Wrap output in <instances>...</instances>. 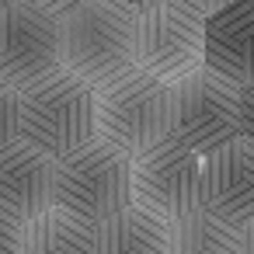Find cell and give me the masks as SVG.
I'll list each match as a JSON object with an SVG mask.
<instances>
[{
  "label": "cell",
  "instance_id": "6da1fadb",
  "mask_svg": "<svg viewBox=\"0 0 254 254\" xmlns=\"http://www.w3.org/2000/svg\"><path fill=\"white\" fill-rule=\"evenodd\" d=\"M60 63L91 91L136 70V14L112 0H87L60 18Z\"/></svg>",
  "mask_w": 254,
  "mask_h": 254
},
{
  "label": "cell",
  "instance_id": "7a4b0ae2",
  "mask_svg": "<svg viewBox=\"0 0 254 254\" xmlns=\"http://www.w3.org/2000/svg\"><path fill=\"white\" fill-rule=\"evenodd\" d=\"M94 136H98L94 91L80 77L56 70L53 77L18 91V139L21 143L60 160L87 146Z\"/></svg>",
  "mask_w": 254,
  "mask_h": 254
},
{
  "label": "cell",
  "instance_id": "3957f363",
  "mask_svg": "<svg viewBox=\"0 0 254 254\" xmlns=\"http://www.w3.org/2000/svg\"><path fill=\"white\" fill-rule=\"evenodd\" d=\"M174 94L171 84L132 70L122 80L94 91V122L98 139L119 146L122 153L136 157L171 136Z\"/></svg>",
  "mask_w": 254,
  "mask_h": 254
},
{
  "label": "cell",
  "instance_id": "277c9868",
  "mask_svg": "<svg viewBox=\"0 0 254 254\" xmlns=\"http://www.w3.org/2000/svg\"><path fill=\"white\" fill-rule=\"evenodd\" d=\"M129 153L94 136L87 146L53 164V205L91 226L101 223L129 205Z\"/></svg>",
  "mask_w": 254,
  "mask_h": 254
},
{
  "label": "cell",
  "instance_id": "5b68a950",
  "mask_svg": "<svg viewBox=\"0 0 254 254\" xmlns=\"http://www.w3.org/2000/svg\"><path fill=\"white\" fill-rule=\"evenodd\" d=\"M171 94L174 115L167 139H174L178 146L205 157L240 136V87H233L230 80L202 66L185 80L171 84Z\"/></svg>",
  "mask_w": 254,
  "mask_h": 254
},
{
  "label": "cell",
  "instance_id": "8992f818",
  "mask_svg": "<svg viewBox=\"0 0 254 254\" xmlns=\"http://www.w3.org/2000/svg\"><path fill=\"white\" fill-rule=\"evenodd\" d=\"M129 205L160 223L188 216L202 205V157L174 139L136 153L129 167Z\"/></svg>",
  "mask_w": 254,
  "mask_h": 254
},
{
  "label": "cell",
  "instance_id": "52a82bcc",
  "mask_svg": "<svg viewBox=\"0 0 254 254\" xmlns=\"http://www.w3.org/2000/svg\"><path fill=\"white\" fill-rule=\"evenodd\" d=\"M205 66V18L178 0L136 14V70L178 84Z\"/></svg>",
  "mask_w": 254,
  "mask_h": 254
},
{
  "label": "cell",
  "instance_id": "ba28073f",
  "mask_svg": "<svg viewBox=\"0 0 254 254\" xmlns=\"http://www.w3.org/2000/svg\"><path fill=\"white\" fill-rule=\"evenodd\" d=\"M63 70L60 63V18L25 0L0 7V84L25 91Z\"/></svg>",
  "mask_w": 254,
  "mask_h": 254
},
{
  "label": "cell",
  "instance_id": "9c48e42d",
  "mask_svg": "<svg viewBox=\"0 0 254 254\" xmlns=\"http://www.w3.org/2000/svg\"><path fill=\"white\" fill-rule=\"evenodd\" d=\"M202 209L230 226L254 219V143L237 136L202 157Z\"/></svg>",
  "mask_w": 254,
  "mask_h": 254
},
{
  "label": "cell",
  "instance_id": "30bf717a",
  "mask_svg": "<svg viewBox=\"0 0 254 254\" xmlns=\"http://www.w3.org/2000/svg\"><path fill=\"white\" fill-rule=\"evenodd\" d=\"M53 157L14 139L0 150V212L25 226L53 205Z\"/></svg>",
  "mask_w": 254,
  "mask_h": 254
},
{
  "label": "cell",
  "instance_id": "8fae6325",
  "mask_svg": "<svg viewBox=\"0 0 254 254\" xmlns=\"http://www.w3.org/2000/svg\"><path fill=\"white\" fill-rule=\"evenodd\" d=\"M205 70L233 87L254 80V0H233L205 18Z\"/></svg>",
  "mask_w": 254,
  "mask_h": 254
},
{
  "label": "cell",
  "instance_id": "7c38bea8",
  "mask_svg": "<svg viewBox=\"0 0 254 254\" xmlns=\"http://www.w3.org/2000/svg\"><path fill=\"white\" fill-rule=\"evenodd\" d=\"M94 254H167V223L126 205L94 223Z\"/></svg>",
  "mask_w": 254,
  "mask_h": 254
},
{
  "label": "cell",
  "instance_id": "4fadbf2b",
  "mask_svg": "<svg viewBox=\"0 0 254 254\" xmlns=\"http://www.w3.org/2000/svg\"><path fill=\"white\" fill-rule=\"evenodd\" d=\"M21 254H94V226L49 205L21 226Z\"/></svg>",
  "mask_w": 254,
  "mask_h": 254
},
{
  "label": "cell",
  "instance_id": "5bb4252c",
  "mask_svg": "<svg viewBox=\"0 0 254 254\" xmlns=\"http://www.w3.org/2000/svg\"><path fill=\"white\" fill-rule=\"evenodd\" d=\"M167 254H240V230L198 205L167 223Z\"/></svg>",
  "mask_w": 254,
  "mask_h": 254
},
{
  "label": "cell",
  "instance_id": "9a60e30c",
  "mask_svg": "<svg viewBox=\"0 0 254 254\" xmlns=\"http://www.w3.org/2000/svg\"><path fill=\"white\" fill-rule=\"evenodd\" d=\"M18 139V91L0 84V150Z\"/></svg>",
  "mask_w": 254,
  "mask_h": 254
},
{
  "label": "cell",
  "instance_id": "2e32d148",
  "mask_svg": "<svg viewBox=\"0 0 254 254\" xmlns=\"http://www.w3.org/2000/svg\"><path fill=\"white\" fill-rule=\"evenodd\" d=\"M240 136L254 143V80L240 87Z\"/></svg>",
  "mask_w": 254,
  "mask_h": 254
},
{
  "label": "cell",
  "instance_id": "e0dca14e",
  "mask_svg": "<svg viewBox=\"0 0 254 254\" xmlns=\"http://www.w3.org/2000/svg\"><path fill=\"white\" fill-rule=\"evenodd\" d=\"M0 254H21V226L0 212Z\"/></svg>",
  "mask_w": 254,
  "mask_h": 254
},
{
  "label": "cell",
  "instance_id": "ac0fdd59",
  "mask_svg": "<svg viewBox=\"0 0 254 254\" xmlns=\"http://www.w3.org/2000/svg\"><path fill=\"white\" fill-rule=\"evenodd\" d=\"M25 4H32V7H39V11H49V14L63 18V14L77 11L80 4H87V0H25Z\"/></svg>",
  "mask_w": 254,
  "mask_h": 254
},
{
  "label": "cell",
  "instance_id": "d6986e66",
  "mask_svg": "<svg viewBox=\"0 0 254 254\" xmlns=\"http://www.w3.org/2000/svg\"><path fill=\"white\" fill-rule=\"evenodd\" d=\"M178 4H185V7H191L195 14H202V18H209V14H216V11H223L226 4H233V0H178Z\"/></svg>",
  "mask_w": 254,
  "mask_h": 254
},
{
  "label": "cell",
  "instance_id": "ffe728a7",
  "mask_svg": "<svg viewBox=\"0 0 254 254\" xmlns=\"http://www.w3.org/2000/svg\"><path fill=\"white\" fill-rule=\"evenodd\" d=\"M115 7H122V11H129V14H143V11H150V7H157V4H164V0H112Z\"/></svg>",
  "mask_w": 254,
  "mask_h": 254
},
{
  "label": "cell",
  "instance_id": "44dd1931",
  "mask_svg": "<svg viewBox=\"0 0 254 254\" xmlns=\"http://www.w3.org/2000/svg\"><path fill=\"white\" fill-rule=\"evenodd\" d=\"M240 254H254V219L240 226Z\"/></svg>",
  "mask_w": 254,
  "mask_h": 254
},
{
  "label": "cell",
  "instance_id": "7402d4cb",
  "mask_svg": "<svg viewBox=\"0 0 254 254\" xmlns=\"http://www.w3.org/2000/svg\"><path fill=\"white\" fill-rule=\"evenodd\" d=\"M7 4H14V0H0V7H7Z\"/></svg>",
  "mask_w": 254,
  "mask_h": 254
}]
</instances>
